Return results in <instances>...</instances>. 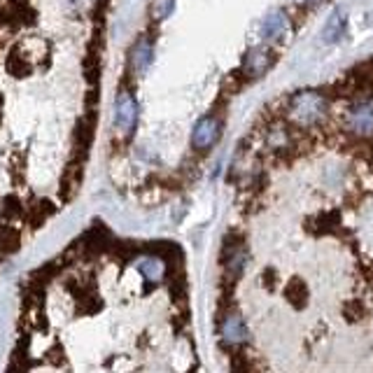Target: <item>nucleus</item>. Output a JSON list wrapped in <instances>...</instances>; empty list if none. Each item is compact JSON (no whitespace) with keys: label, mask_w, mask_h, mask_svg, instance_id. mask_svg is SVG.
<instances>
[{"label":"nucleus","mask_w":373,"mask_h":373,"mask_svg":"<svg viewBox=\"0 0 373 373\" xmlns=\"http://www.w3.org/2000/svg\"><path fill=\"white\" fill-rule=\"evenodd\" d=\"M329 103H326L324 93L319 91H299L289 98V117L299 126H315L326 117Z\"/></svg>","instance_id":"nucleus-1"},{"label":"nucleus","mask_w":373,"mask_h":373,"mask_svg":"<svg viewBox=\"0 0 373 373\" xmlns=\"http://www.w3.org/2000/svg\"><path fill=\"white\" fill-rule=\"evenodd\" d=\"M348 129L359 138L373 136V98L357 101L348 112Z\"/></svg>","instance_id":"nucleus-2"},{"label":"nucleus","mask_w":373,"mask_h":373,"mask_svg":"<svg viewBox=\"0 0 373 373\" xmlns=\"http://www.w3.org/2000/svg\"><path fill=\"white\" fill-rule=\"evenodd\" d=\"M219 133H222V124L215 117H203L198 119V124L194 126V133H191V145L196 150H210L212 145L219 140Z\"/></svg>","instance_id":"nucleus-3"},{"label":"nucleus","mask_w":373,"mask_h":373,"mask_svg":"<svg viewBox=\"0 0 373 373\" xmlns=\"http://www.w3.org/2000/svg\"><path fill=\"white\" fill-rule=\"evenodd\" d=\"M273 61H276V56H273L271 49H266V47H255V49H250L248 54H245L243 70H245V75H250V77H262L273 65Z\"/></svg>","instance_id":"nucleus-4"},{"label":"nucleus","mask_w":373,"mask_h":373,"mask_svg":"<svg viewBox=\"0 0 373 373\" xmlns=\"http://www.w3.org/2000/svg\"><path fill=\"white\" fill-rule=\"evenodd\" d=\"M136 119H138L136 101L131 98V93H122V96H119V101H117V108H115V124H117V129L131 133L133 126H136Z\"/></svg>","instance_id":"nucleus-5"},{"label":"nucleus","mask_w":373,"mask_h":373,"mask_svg":"<svg viewBox=\"0 0 373 373\" xmlns=\"http://www.w3.org/2000/svg\"><path fill=\"white\" fill-rule=\"evenodd\" d=\"M287 15L283 10H273L266 15V19L262 22V38L264 40H280L287 33Z\"/></svg>","instance_id":"nucleus-6"},{"label":"nucleus","mask_w":373,"mask_h":373,"mask_svg":"<svg viewBox=\"0 0 373 373\" xmlns=\"http://www.w3.org/2000/svg\"><path fill=\"white\" fill-rule=\"evenodd\" d=\"M222 338L231 345H241L248 341V326L238 315H229L222 322Z\"/></svg>","instance_id":"nucleus-7"},{"label":"nucleus","mask_w":373,"mask_h":373,"mask_svg":"<svg viewBox=\"0 0 373 373\" xmlns=\"http://www.w3.org/2000/svg\"><path fill=\"white\" fill-rule=\"evenodd\" d=\"M136 266H138L140 276H143L145 280H150V283H159L166 273L164 259H159V257H143V259H138Z\"/></svg>","instance_id":"nucleus-8"},{"label":"nucleus","mask_w":373,"mask_h":373,"mask_svg":"<svg viewBox=\"0 0 373 373\" xmlns=\"http://www.w3.org/2000/svg\"><path fill=\"white\" fill-rule=\"evenodd\" d=\"M345 22H348V19H345V12L343 10H334V12H331L329 22H326L324 31H322V38L326 40V42H336L338 38H343Z\"/></svg>","instance_id":"nucleus-9"},{"label":"nucleus","mask_w":373,"mask_h":373,"mask_svg":"<svg viewBox=\"0 0 373 373\" xmlns=\"http://www.w3.org/2000/svg\"><path fill=\"white\" fill-rule=\"evenodd\" d=\"M133 63H136V70L143 75L145 70L150 68L152 63V45L148 42V40H140L136 51H133Z\"/></svg>","instance_id":"nucleus-10"},{"label":"nucleus","mask_w":373,"mask_h":373,"mask_svg":"<svg viewBox=\"0 0 373 373\" xmlns=\"http://www.w3.org/2000/svg\"><path fill=\"white\" fill-rule=\"evenodd\" d=\"M173 5H175V0H157L154 3V15L157 19H166L173 12Z\"/></svg>","instance_id":"nucleus-11"},{"label":"nucleus","mask_w":373,"mask_h":373,"mask_svg":"<svg viewBox=\"0 0 373 373\" xmlns=\"http://www.w3.org/2000/svg\"><path fill=\"white\" fill-rule=\"evenodd\" d=\"M294 3H315V0H294Z\"/></svg>","instance_id":"nucleus-12"}]
</instances>
